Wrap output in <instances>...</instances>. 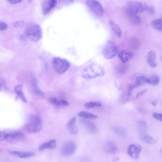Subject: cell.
<instances>
[{
    "label": "cell",
    "instance_id": "cell-16",
    "mask_svg": "<svg viewBox=\"0 0 162 162\" xmlns=\"http://www.w3.org/2000/svg\"><path fill=\"white\" fill-rule=\"evenodd\" d=\"M156 59L157 55L155 52L152 51L148 53L147 56V60L148 63L151 67L154 68L157 66Z\"/></svg>",
    "mask_w": 162,
    "mask_h": 162
},
{
    "label": "cell",
    "instance_id": "cell-49",
    "mask_svg": "<svg viewBox=\"0 0 162 162\" xmlns=\"http://www.w3.org/2000/svg\"><path fill=\"white\" fill-rule=\"evenodd\" d=\"M160 59H161V61L162 62V56H161Z\"/></svg>",
    "mask_w": 162,
    "mask_h": 162
},
{
    "label": "cell",
    "instance_id": "cell-35",
    "mask_svg": "<svg viewBox=\"0 0 162 162\" xmlns=\"http://www.w3.org/2000/svg\"><path fill=\"white\" fill-rule=\"evenodd\" d=\"M138 88L136 84H130L128 91V95L130 96L131 95L132 91L135 88Z\"/></svg>",
    "mask_w": 162,
    "mask_h": 162
},
{
    "label": "cell",
    "instance_id": "cell-40",
    "mask_svg": "<svg viewBox=\"0 0 162 162\" xmlns=\"http://www.w3.org/2000/svg\"><path fill=\"white\" fill-rule=\"evenodd\" d=\"M147 91V89H146L140 91V92H139L136 95V99H137V98H140V97H142V96H143L146 93Z\"/></svg>",
    "mask_w": 162,
    "mask_h": 162
},
{
    "label": "cell",
    "instance_id": "cell-5",
    "mask_svg": "<svg viewBox=\"0 0 162 162\" xmlns=\"http://www.w3.org/2000/svg\"><path fill=\"white\" fill-rule=\"evenodd\" d=\"M118 53V49L114 42L108 41L104 45L102 51L104 57L107 59H111L116 56Z\"/></svg>",
    "mask_w": 162,
    "mask_h": 162
},
{
    "label": "cell",
    "instance_id": "cell-44",
    "mask_svg": "<svg viewBox=\"0 0 162 162\" xmlns=\"http://www.w3.org/2000/svg\"><path fill=\"white\" fill-rule=\"evenodd\" d=\"M60 101L62 105H68L70 104L67 101L65 100H62Z\"/></svg>",
    "mask_w": 162,
    "mask_h": 162
},
{
    "label": "cell",
    "instance_id": "cell-38",
    "mask_svg": "<svg viewBox=\"0 0 162 162\" xmlns=\"http://www.w3.org/2000/svg\"><path fill=\"white\" fill-rule=\"evenodd\" d=\"M152 116L154 118L162 122V114H160L154 113L153 114Z\"/></svg>",
    "mask_w": 162,
    "mask_h": 162
},
{
    "label": "cell",
    "instance_id": "cell-3",
    "mask_svg": "<svg viewBox=\"0 0 162 162\" xmlns=\"http://www.w3.org/2000/svg\"><path fill=\"white\" fill-rule=\"evenodd\" d=\"M42 128V122L40 118L37 116L31 115L25 125L26 131L29 133H36L40 131Z\"/></svg>",
    "mask_w": 162,
    "mask_h": 162
},
{
    "label": "cell",
    "instance_id": "cell-20",
    "mask_svg": "<svg viewBox=\"0 0 162 162\" xmlns=\"http://www.w3.org/2000/svg\"><path fill=\"white\" fill-rule=\"evenodd\" d=\"M137 129L140 136L146 134L147 131V125L146 122L140 121L137 124Z\"/></svg>",
    "mask_w": 162,
    "mask_h": 162
},
{
    "label": "cell",
    "instance_id": "cell-12",
    "mask_svg": "<svg viewBox=\"0 0 162 162\" xmlns=\"http://www.w3.org/2000/svg\"><path fill=\"white\" fill-rule=\"evenodd\" d=\"M23 134L20 131L8 132L6 141L10 142H15L21 140L24 138Z\"/></svg>",
    "mask_w": 162,
    "mask_h": 162
},
{
    "label": "cell",
    "instance_id": "cell-34",
    "mask_svg": "<svg viewBox=\"0 0 162 162\" xmlns=\"http://www.w3.org/2000/svg\"><path fill=\"white\" fill-rule=\"evenodd\" d=\"M50 102L52 104L57 106H60L62 105L60 101H59L57 98H52L50 100Z\"/></svg>",
    "mask_w": 162,
    "mask_h": 162
},
{
    "label": "cell",
    "instance_id": "cell-25",
    "mask_svg": "<svg viewBox=\"0 0 162 162\" xmlns=\"http://www.w3.org/2000/svg\"><path fill=\"white\" fill-rule=\"evenodd\" d=\"M140 138L144 142L148 144H154L155 142L152 137L146 134L140 136Z\"/></svg>",
    "mask_w": 162,
    "mask_h": 162
},
{
    "label": "cell",
    "instance_id": "cell-45",
    "mask_svg": "<svg viewBox=\"0 0 162 162\" xmlns=\"http://www.w3.org/2000/svg\"><path fill=\"white\" fill-rule=\"evenodd\" d=\"M157 101H151L150 103L153 106L156 107L157 104Z\"/></svg>",
    "mask_w": 162,
    "mask_h": 162
},
{
    "label": "cell",
    "instance_id": "cell-1",
    "mask_svg": "<svg viewBox=\"0 0 162 162\" xmlns=\"http://www.w3.org/2000/svg\"><path fill=\"white\" fill-rule=\"evenodd\" d=\"M105 74L103 68L101 65L93 63L84 68L82 72V76L86 79H91L101 77Z\"/></svg>",
    "mask_w": 162,
    "mask_h": 162
},
{
    "label": "cell",
    "instance_id": "cell-26",
    "mask_svg": "<svg viewBox=\"0 0 162 162\" xmlns=\"http://www.w3.org/2000/svg\"><path fill=\"white\" fill-rule=\"evenodd\" d=\"M147 83V78L146 77L144 76H139L137 77L135 84L139 87Z\"/></svg>",
    "mask_w": 162,
    "mask_h": 162
},
{
    "label": "cell",
    "instance_id": "cell-18",
    "mask_svg": "<svg viewBox=\"0 0 162 162\" xmlns=\"http://www.w3.org/2000/svg\"><path fill=\"white\" fill-rule=\"evenodd\" d=\"M23 86L22 84H19L15 88V91L17 95L20 98L21 100L24 103L27 102L26 98L25 96L23 91Z\"/></svg>",
    "mask_w": 162,
    "mask_h": 162
},
{
    "label": "cell",
    "instance_id": "cell-9",
    "mask_svg": "<svg viewBox=\"0 0 162 162\" xmlns=\"http://www.w3.org/2000/svg\"><path fill=\"white\" fill-rule=\"evenodd\" d=\"M57 3V0H44L42 5V11L44 15H48L54 8Z\"/></svg>",
    "mask_w": 162,
    "mask_h": 162
},
{
    "label": "cell",
    "instance_id": "cell-19",
    "mask_svg": "<svg viewBox=\"0 0 162 162\" xmlns=\"http://www.w3.org/2000/svg\"><path fill=\"white\" fill-rule=\"evenodd\" d=\"M10 153L13 155L21 158H26L33 156L35 154L31 152H21L17 151H11Z\"/></svg>",
    "mask_w": 162,
    "mask_h": 162
},
{
    "label": "cell",
    "instance_id": "cell-30",
    "mask_svg": "<svg viewBox=\"0 0 162 162\" xmlns=\"http://www.w3.org/2000/svg\"><path fill=\"white\" fill-rule=\"evenodd\" d=\"M113 130L119 136L124 137L125 136V132L122 128L120 127H114Z\"/></svg>",
    "mask_w": 162,
    "mask_h": 162
},
{
    "label": "cell",
    "instance_id": "cell-23",
    "mask_svg": "<svg viewBox=\"0 0 162 162\" xmlns=\"http://www.w3.org/2000/svg\"><path fill=\"white\" fill-rule=\"evenodd\" d=\"M160 81L159 77L155 74L151 75L148 78H147V83L152 86L157 85L159 83Z\"/></svg>",
    "mask_w": 162,
    "mask_h": 162
},
{
    "label": "cell",
    "instance_id": "cell-31",
    "mask_svg": "<svg viewBox=\"0 0 162 162\" xmlns=\"http://www.w3.org/2000/svg\"><path fill=\"white\" fill-rule=\"evenodd\" d=\"M34 88V91L37 94L41 96H43L44 95V93L41 91L39 88L38 87L37 84L36 83V82H34L33 84Z\"/></svg>",
    "mask_w": 162,
    "mask_h": 162
},
{
    "label": "cell",
    "instance_id": "cell-24",
    "mask_svg": "<svg viewBox=\"0 0 162 162\" xmlns=\"http://www.w3.org/2000/svg\"><path fill=\"white\" fill-rule=\"evenodd\" d=\"M78 116L79 117L85 118L95 119H96L98 117L91 113L86 111H81L78 114Z\"/></svg>",
    "mask_w": 162,
    "mask_h": 162
},
{
    "label": "cell",
    "instance_id": "cell-29",
    "mask_svg": "<svg viewBox=\"0 0 162 162\" xmlns=\"http://www.w3.org/2000/svg\"><path fill=\"white\" fill-rule=\"evenodd\" d=\"M67 128L70 134L71 135H76L78 133V128L75 124Z\"/></svg>",
    "mask_w": 162,
    "mask_h": 162
},
{
    "label": "cell",
    "instance_id": "cell-13",
    "mask_svg": "<svg viewBox=\"0 0 162 162\" xmlns=\"http://www.w3.org/2000/svg\"><path fill=\"white\" fill-rule=\"evenodd\" d=\"M135 53L132 52L127 50H123L120 52L118 56L123 63L127 62L134 56Z\"/></svg>",
    "mask_w": 162,
    "mask_h": 162
},
{
    "label": "cell",
    "instance_id": "cell-4",
    "mask_svg": "<svg viewBox=\"0 0 162 162\" xmlns=\"http://www.w3.org/2000/svg\"><path fill=\"white\" fill-rule=\"evenodd\" d=\"M52 65L55 72L60 74L66 72L70 65L69 62L67 60L58 57L53 59Z\"/></svg>",
    "mask_w": 162,
    "mask_h": 162
},
{
    "label": "cell",
    "instance_id": "cell-33",
    "mask_svg": "<svg viewBox=\"0 0 162 162\" xmlns=\"http://www.w3.org/2000/svg\"><path fill=\"white\" fill-rule=\"evenodd\" d=\"M125 64H121V65L118 67L117 71L120 73L123 74L125 73L127 69V67Z\"/></svg>",
    "mask_w": 162,
    "mask_h": 162
},
{
    "label": "cell",
    "instance_id": "cell-32",
    "mask_svg": "<svg viewBox=\"0 0 162 162\" xmlns=\"http://www.w3.org/2000/svg\"><path fill=\"white\" fill-rule=\"evenodd\" d=\"M146 11L150 15H154L155 13L156 10L154 7L151 5H148Z\"/></svg>",
    "mask_w": 162,
    "mask_h": 162
},
{
    "label": "cell",
    "instance_id": "cell-7",
    "mask_svg": "<svg viewBox=\"0 0 162 162\" xmlns=\"http://www.w3.org/2000/svg\"><path fill=\"white\" fill-rule=\"evenodd\" d=\"M148 5L144 3L132 2L128 4L126 8L138 14L146 11Z\"/></svg>",
    "mask_w": 162,
    "mask_h": 162
},
{
    "label": "cell",
    "instance_id": "cell-27",
    "mask_svg": "<svg viewBox=\"0 0 162 162\" xmlns=\"http://www.w3.org/2000/svg\"><path fill=\"white\" fill-rule=\"evenodd\" d=\"M140 44L139 41L136 38H132L129 41L130 47L134 50L137 48Z\"/></svg>",
    "mask_w": 162,
    "mask_h": 162
},
{
    "label": "cell",
    "instance_id": "cell-21",
    "mask_svg": "<svg viewBox=\"0 0 162 162\" xmlns=\"http://www.w3.org/2000/svg\"><path fill=\"white\" fill-rule=\"evenodd\" d=\"M56 146V141L52 140L48 142L45 143L41 145L39 147V150L41 151L45 149H48L51 150L54 149Z\"/></svg>",
    "mask_w": 162,
    "mask_h": 162
},
{
    "label": "cell",
    "instance_id": "cell-15",
    "mask_svg": "<svg viewBox=\"0 0 162 162\" xmlns=\"http://www.w3.org/2000/svg\"><path fill=\"white\" fill-rule=\"evenodd\" d=\"M82 124L87 130L91 133L97 132L98 128L95 124L92 121L86 119H82L81 121Z\"/></svg>",
    "mask_w": 162,
    "mask_h": 162
},
{
    "label": "cell",
    "instance_id": "cell-37",
    "mask_svg": "<svg viewBox=\"0 0 162 162\" xmlns=\"http://www.w3.org/2000/svg\"><path fill=\"white\" fill-rule=\"evenodd\" d=\"M24 25V23L23 21H19L13 23V25L17 28H21Z\"/></svg>",
    "mask_w": 162,
    "mask_h": 162
},
{
    "label": "cell",
    "instance_id": "cell-10",
    "mask_svg": "<svg viewBox=\"0 0 162 162\" xmlns=\"http://www.w3.org/2000/svg\"><path fill=\"white\" fill-rule=\"evenodd\" d=\"M142 150V148L140 145L131 144L128 147L127 153L131 158L137 159L140 157V154Z\"/></svg>",
    "mask_w": 162,
    "mask_h": 162
},
{
    "label": "cell",
    "instance_id": "cell-48",
    "mask_svg": "<svg viewBox=\"0 0 162 162\" xmlns=\"http://www.w3.org/2000/svg\"><path fill=\"white\" fill-rule=\"evenodd\" d=\"M160 153L162 156V149H161L160 150Z\"/></svg>",
    "mask_w": 162,
    "mask_h": 162
},
{
    "label": "cell",
    "instance_id": "cell-36",
    "mask_svg": "<svg viewBox=\"0 0 162 162\" xmlns=\"http://www.w3.org/2000/svg\"><path fill=\"white\" fill-rule=\"evenodd\" d=\"M76 120V117H74L70 119L67 124V128H68L69 127L75 124Z\"/></svg>",
    "mask_w": 162,
    "mask_h": 162
},
{
    "label": "cell",
    "instance_id": "cell-46",
    "mask_svg": "<svg viewBox=\"0 0 162 162\" xmlns=\"http://www.w3.org/2000/svg\"><path fill=\"white\" fill-rule=\"evenodd\" d=\"M119 160V158H117L114 159V160L113 161H118Z\"/></svg>",
    "mask_w": 162,
    "mask_h": 162
},
{
    "label": "cell",
    "instance_id": "cell-28",
    "mask_svg": "<svg viewBox=\"0 0 162 162\" xmlns=\"http://www.w3.org/2000/svg\"><path fill=\"white\" fill-rule=\"evenodd\" d=\"M101 105L100 102H91L86 103L85 104V107L87 109H90L95 107H101Z\"/></svg>",
    "mask_w": 162,
    "mask_h": 162
},
{
    "label": "cell",
    "instance_id": "cell-43",
    "mask_svg": "<svg viewBox=\"0 0 162 162\" xmlns=\"http://www.w3.org/2000/svg\"><path fill=\"white\" fill-rule=\"evenodd\" d=\"M63 3L65 4H70L73 2L74 0H60Z\"/></svg>",
    "mask_w": 162,
    "mask_h": 162
},
{
    "label": "cell",
    "instance_id": "cell-42",
    "mask_svg": "<svg viewBox=\"0 0 162 162\" xmlns=\"http://www.w3.org/2000/svg\"><path fill=\"white\" fill-rule=\"evenodd\" d=\"M6 84L5 81L3 80H1V90L2 89L5 90L6 89Z\"/></svg>",
    "mask_w": 162,
    "mask_h": 162
},
{
    "label": "cell",
    "instance_id": "cell-6",
    "mask_svg": "<svg viewBox=\"0 0 162 162\" xmlns=\"http://www.w3.org/2000/svg\"><path fill=\"white\" fill-rule=\"evenodd\" d=\"M86 4L91 11L96 16L101 17L104 13L102 5L96 0H86Z\"/></svg>",
    "mask_w": 162,
    "mask_h": 162
},
{
    "label": "cell",
    "instance_id": "cell-8",
    "mask_svg": "<svg viewBox=\"0 0 162 162\" xmlns=\"http://www.w3.org/2000/svg\"><path fill=\"white\" fill-rule=\"evenodd\" d=\"M76 148V144L73 141H68L62 147L61 150V154L64 156L71 155L75 152Z\"/></svg>",
    "mask_w": 162,
    "mask_h": 162
},
{
    "label": "cell",
    "instance_id": "cell-17",
    "mask_svg": "<svg viewBox=\"0 0 162 162\" xmlns=\"http://www.w3.org/2000/svg\"><path fill=\"white\" fill-rule=\"evenodd\" d=\"M109 24L111 30L116 36L119 38H121L123 33L121 28L112 20H109Z\"/></svg>",
    "mask_w": 162,
    "mask_h": 162
},
{
    "label": "cell",
    "instance_id": "cell-39",
    "mask_svg": "<svg viewBox=\"0 0 162 162\" xmlns=\"http://www.w3.org/2000/svg\"><path fill=\"white\" fill-rule=\"evenodd\" d=\"M8 26L5 23L1 21L0 22V31H3L5 30L8 28Z\"/></svg>",
    "mask_w": 162,
    "mask_h": 162
},
{
    "label": "cell",
    "instance_id": "cell-22",
    "mask_svg": "<svg viewBox=\"0 0 162 162\" xmlns=\"http://www.w3.org/2000/svg\"><path fill=\"white\" fill-rule=\"evenodd\" d=\"M152 27L155 30L162 31V19H157L153 20L151 23Z\"/></svg>",
    "mask_w": 162,
    "mask_h": 162
},
{
    "label": "cell",
    "instance_id": "cell-11",
    "mask_svg": "<svg viewBox=\"0 0 162 162\" xmlns=\"http://www.w3.org/2000/svg\"><path fill=\"white\" fill-rule=\"evenodd\" d=\"M125 13L127 17L133 25H138L141 23L142 20L137 15V14L132 12L127 8L126 9Z\"/></svg>",
    "mask_w": 162,
    "mask_h": 162
},
{
    "label": "cell",
    "instance_id": "cell-41",
    "mask_svg": "<svg viewBox=\"0 0 162 162\" xmlns=\"http://www.w3.org/2000/svg\"><path fill=\"white\" fill-rule=\"evenodd\" d=\"M7 1L12 4H16L21 2L23 0H7Z\"/></svg>",
    "mask_w": 162,
    "mask_h": 162
},
{
    "label": "cell",
    "instance_id": "cell-14",
    "mask_svg": "<svg viewBox=\"0 0 162 162\" xmlns=\"http://www.w3.org/2000/svg\"><path fill=\"white\" fill-rule=\"evenodd\" d=\"M104 151L109 154H115L117 151V148L116 144L111 141L105 142L103 145Z\"/></svg>",
    "mask_w": 162,
    "mask_h": 162
},
{
    "label": "cell",
    "instance_id": "cell-47",
    "mask_svg": "<svg viewBox=\"0 0 162 162\" xmlns=\"http://www.w3.org/2000/svg\"><path fill=\"white\" fill-rule=\"evenodd\" d=\"M28 1L30 3H31L33 1V0H28Z\"/></svg>",
    "mask_w": 162,
    "mask_h": 162
},
{
    "label": "cell",
    "instance_id": "cell-2",
    "mask_svg": "<svg viewBox=\"0 0 162 162\" xmlns=\"http://www.w3.org/2000/svg\"><path fill=\"white\" fill-rule=\"evenodd\" d=\"M25 34L28 38L34 42L39 41L43 37V32L41 27L34 23H31L27 25Z\"/></svg>",
    "mask_w": 162,
    "mask_h": 162
}]
</instances>
